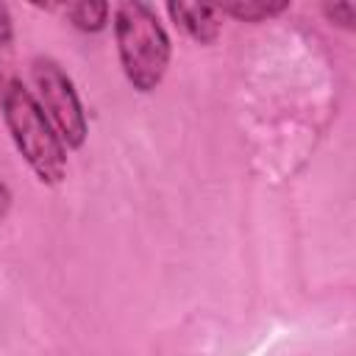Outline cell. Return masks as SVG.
Returning a JSON list of instances; mask_svg holds the SVG:
<instances>
[{
  "label": "cell",
  "instance_id": "cell-1",
  "mask_svg": "<svg viewBox=\"0 0 356 356\" xmlns=\"http://www.w3.org/2000/svg\"><path fill=\"white\" fill-rule=\"evenodd\" d=\"M3 117L17 150L25 156L33 172L44 184H58L67 170L64 142L58 139L56 128L50 125L36 97L19 81H11L3 89Z\"/></svg>",
  "mask_w": 356,
  "mask_h": 356
},
{
  "label": "cell",
  "instance_id": "cell-2",
  "mask_svg": "<svg viewBox=\"0 0 356 356\" xmlns=\"http://www.w3.org/2000/svg\"><path fill=\"white\" fill-rule=\"evenodd\" d=\"M120 61L128 81L139 92H150L164 78L170 61V39L147 3H120L114 14Z\"/></svg>",
  "mask_w": 356,
  "mask_h": 356
},
{
  "label": "cell",
  "instance_id": "cell-3",
  "mask_svg": "<svg viewBox=\"0 0 356 356\" xmlns=\"http://www.w3.org/2000/svg\"><path fill=\"white\" fill-rule=\"evenodd\" d=\"M33 81L42 97V111L47 114L50 125L56 128L58 139L67 147H81L86 139V117L81 108V100L70 83V78L58 70V64L39 58L33 64Z\"/></svg>",
  "mask_w": 356,
  "mask_h": 356
},
{
  "label": "cell",
  "instance_id": "cell-4",
  "mask_svg": "<svg viewBox=\"0 0 356 356\" xmlns=\"http://www.w3.org/2000/svg\"><path fill=\"white\" fill-rule=\"evenodd\" d=\"M170 17L197 42L209 44L220 33V19H217V6H200V3H170L167 6Z\"/></svg>",
  "mask_w": 356,
  "mask_h": 356
},
{
  "label": "cell",
  "instance_id": "cell-5",
  "mask_svg": "<svg viewBox=\"0 0 356 356\" xmlns=\"http://www.w3.org/2000/svg\"><path fill=\"white\" fill-rule=\"evenodd\" d=\"M67 14L81 31H100L108 17V3H75L67 8Z\"/></svg>",
  "mask_w": 356,
  "mask_h": 356
},
{
  "label": "cell",
  "instance_id": "cell-6",
  "mask_svg": "<svg viewBox=\"0 0 356 356\" xmlns=\"http://www.w3.org/2000/svg\"><path fill=\"white\" fill-rule=\"evenodd\" d=\"M284 8H286V3H225V6H217V11L234 14V17L248 19V22L264 19V17L278 14V11H284Z\"/></svg>",
  "mask_w": 356,
  "mask_h": 356
},
{
  "label": "cell",
  "instance_id": "cell-7",
  "mask_svg": "<svg viewBox=\"0 0 356 356\" xmlns=\"http://www.w3.org/2000/svg\"><path fill=\"white\" fill-rule=\"evenodd\" d=\"M325 14L331 19H339L345 28H353V17H356V6L353 3H339V6H325Z\"/></svg>",
  "mask_w": 356,
  "mask_h": 356
},
{
  "label": "cell",
  "instance_id": "cell-8",
  "mask_svg": "<svg viewBox=\"0 0 356 356\" xmlns=\"http://www.w3.org/2000/svg\"><path fill=\"white\" fill-rule=\"evenodd\" d=\"M11 36V22H8V11L6 6H0V44H6Z\"/></svg>",
  "mask_w": 356,
  "mask_h": 356
},
{
  "label": "cell",
  "instance_id": "cell-9",
  "mask_svg": "<svg viewBox=\"0 0 356 356\" xmlns=\"http://www.w3.org/2000/svg\"><path fill=\"white\" fill-rule=\"evenodd\" d=\"M8 206H11V192H8V186H6L3 181H0V220L6 217Z\"/></svg>",
  "mask_w": 356,
  "mask_h": 356
}]
</instances>
